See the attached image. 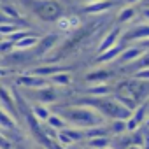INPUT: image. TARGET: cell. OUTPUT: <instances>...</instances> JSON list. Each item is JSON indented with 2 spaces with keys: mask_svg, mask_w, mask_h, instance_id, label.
Segmentation results:
<instances>
[{
  "mask_svg": "<svg viewBox=\"0 0 149 149\" xmlns=\"http://www.w3.org/2000/svg\"><path fill=\"white\" fill-rule=\"evenodd\" d=\"M140 14H142V18L149 23V6H147V7H144V9L140 11Z\"/></svg>",
  "mask_w": 149,
  "mask_h": 149,
  "instance_id": "83f0119b",
  "label": "cell"
},
{
  "mask_svg": "<svg viewBox=\"0 0 149 149\" xmlns=\"http://www.w3.org/2000/svg\"><path fill=\"white\" fill-rule=\"evenodd\" d=\"M40 37H42V35H39V33L26 35L25 39H21V40H18V42L14 44V51H32V49L39 44Z\"/></svg>",
  "mask_w": 149,
  "mask_h": 149,
  "instance_id": "9a60e30c",
  "label": "cell"
},
{
  "mask_svg": "<svg viewBox=\"0 0 149 149\" xmlns=\"http://www.w3.org/2000/svg\"><path fill=\"white\" fill-rule=\"evenodd\" d=\"M0 128L6 132H16L18 128V123L14 121V118L9 112H6L2 107H0Z\"/></svg>",
  "mask_w": 149,
  "mask_h": 149,
  "instance_id": "d6986e66",
  "label": "cell"
},
{
  "mask_svg": "<svg viewBox=\"0 0 149 149\" xmlns=\"http://www.w3.org/2000/svg\"><path fill=\"white\" fill-rule=\"evenodd\" d=\"M0 107H2L6 112H9L16 123H21L19 121V114H18V109H16V102H14V97H13V90L0 84Z\"/></svg>",
  "mask_w": 149,
  "mask_h": 149,
  "instance_id": "52a82bcc",
  "label": "cell"
},
{
  "mask_svg": "<svg viewBox=\"0 0 149 149\" xmlns=\"http://www.w3.org/2000/svg\"><path fill=\"white\" fill-rule=\"evenodd\" d=\"M18 2L40 23H56L65 14V9L58 0H18Z\"/></svg>",
  "mask_w": 149,
  "mask_h": 149,
  "instance_id": "7a4b0ae2",
  "label": "cell"
},
{
  "mask_svg": "<svg viewBox=\"0 0 149 149\" xmlns=\"http://www.w3.org/2000/svg\"><path fill=\"white\" fill-rule=\"evenodd\" d=\"M21 95L30 102V104H42V105H51L60 100V90L54 86H44L39 90H23Z\"/></svg>",
  "mask_w": 149,
  "mask_h": 149,
  "instance_id": "3957f363",
  "label": "cell"
},
{
  "mask_svg": "<svg viewBox=\"0 0 149 149\" xmlns=\"http://www.w3.org/2000/svg\"><path fill=\"white\" fill-rule=\"evenodd\" d=\"M114 76H116V72H111L109 68H95L84 76V81L90 84H104Z\"/></svg>",
  "mask_w": 149,
  "mask_h": 149,
  "instance_id": "7c38bea8",
  "label": "cell"
},
{
  "mask_svg": "<svg viewBox=\"0 0 149 149\" xmlns=\"http://www.w3.org/2000/svg\"><path fill=\"white\" fill-rule=\"evenodd\" d=\"M133 79H139V81H149V68H140L137 72L132 74Z\"/></svg>",
  "mask_w": 149,
  "mask_h": 149,
  "instance_id": "d4e9b609",
  "label": "cell"
},
{
  "mask_svg": "<svg viewBox=\"0 0 149 149\" xmlns=\"http://www.w3.org/2000/svg\"><path fill=\"white\" fill-rule=\"evenodd\" d=\"M126 149H142V147H137V146H128Z\"/></svg>",
  "mask_w": 149,
  "mask_h": 149,
  "instance_id": "4dcf8cb0",
  "label": "cell"
},
{
  "mask_svg": "<svg viewBox=\"0 0 149 149\" xmlns=\"http://www.w3.org/2000/svg\"><path fill=\"white\" fill-rule=\"evenodd\" d=\"M135 16H137V9H135L133 6H125V7L119 9V13L116 14V21H118L119 25L130 23V21L135 19Z\"/></svg>",
  "mask_w": 149,
  "mask_h": 149,
  "instance_id": "ac0fdd59",
  "label": "cell"
},
{
  "mask_svg": "<svg viewBox=\"0 0 149 149\" xmlns=\"http://www.w3.org/2000/svg\"><path fill=\"white\" fill-rule=\"evenodd\" d=\"M83 25V21H81V18L79 16H68V14H63L58 21H56V32L60 33V35H68V33H72L74 30H77L79 26Z\"/></svg>",
  "mask_w": 149,
  "mask_h": 149,
  "instance_id": "ba28073f",
  "label": "cell"
},
{
  "mask_svg": "<svg viewBox=\"0 0 149 149\" xmlns=\"http://www.w3.org/2000/svg\"><path fill=\"white\" fill-rule=\"evenodd\" d=\"M144 53H146V49H144V47H140L139 44H130V46H126V47H125V51L119 54V58H118L116 61H118V63H121V65H130V63L137 61Z\"/></svg>",
  "mask_w": 149,
  "mask_h": 149,
  "instance_id": "30bf717a",
  "label": "cell"
},
{
  "mask_svg": "<svg viewBox=\"0 0 149 149\" xmlns=\"http://www.w3.org/2000/svg\"><path fill=\"white\" fill-rule=\"evenodd\" d=\"M86 97H109L112 95V86L104 83V84H90L84 90Z\"/></svg>",
  "mask_w": 149,
  "mask_h": 149,
  "instance_id": "2e32d148",
  "label": "cell"
},
{
  "mask_svg": "<svg viewBox=\"0 0 149 149\" xmlns=\"http://www.w3.org/2000/svg\"><path fill=\"white\" fill-rule=\"evenodd\" d=\"M112 7H114V2H112V0H98V2H93V4H86L81 11H83L84 14L97 16V14H105V13H109Z\"/></svg>",
  "mask_w": 149,
  "mask_h": 149,
  "instance_id": "4fadbf2b",
  "label": "cell"
},
{
  "mask_svg": "<svg viewBox=\"0 0 149 149\" xmlns=\"http://www.w3.org/2000/svg\"><path fill=\"white\" fill-rule=\"evenodd\" d=\"M61 133L72 142V146H77V144H83L86 142V133L83 128H74V126H67L65 130H61Z\"/></svg>",
  "mask_w": 149,
  "mask_h": 149,
  "instance_id": "5bb4252c",
  "label": "cell"
},
{
  "mask_svg": "<svg viewBox=\"0 0 149 149\" xmlns=\"http://www.w3.org/2000/svg\"><path fill=\"white\" fill-rule=\"evenodd\" d=\"M46 125H47L49 128H53L54 132H61V130H65V128L68 126V125L65 123V119H63V118H60V116H58V114H54V112L47 118Z\"/></svg>",
  "mask_w": 149,
  "mask_h": 149,
  "instance_id": "7402d4cb",
  "label": "cell"
},
{
  "mask_svg": "<svg viewBox=\"0 0 149 149\" xmlns=\"http://www.w3.org/2000/svg\"><path fill=\"white\" fill-rule=\"evenodd\" d=\"M54 114H58L60 118L65 119V123L68 126L74 128H91V126H100L105 125L107 119L104 116H100L97 111L84 107V105H76V104H61L56 107Z\"/></svg>",
  "mask_w": 149,
  "mask_h": 149,
  "instance_id": "6da1fadb",
  "label": "cell"
},
{
  "mask_svg": "<svg viewBox=\"0 0 149 149\" xmlns=\"http://www.w3.org/2000/svg\"><path fill=\"white\" fill-rule=\"evenodd\" d=\"M35 149H47V147H44V146H35Z\"/></svg>",
  "mask_w": 149,
  "mask_h": 149,
  "instance_id": "d6a6232c",
  "label": "cell"
},
{
  "mask_svg": "<svg viewBox=\"0 0 149 149\" xmlns=\"http://www.w3.org/2000/svg\"><path fill=\"white\" fill-rule=\"evenodd\" d=\"M81 2H84V6H86V4H93V2H98V0H81Z\"/></svg>",
  "mask_w": 149,
  "mask_h": 149,
  "instance_id": "f546056e",
  "label": "cell"
},
{
  "mask_svg": "<svg viewBox=\"0 0 149 149\" xmlns=\"http://www.w3.org/2000/svg\"><path fill=\"white\" fill-rule=\"evenodd\" d=\"M61 39H63V35H60L58 32H49V33H46V35H42L40 37V40H39V44L32 49V60H37V58H46L60 42H61Z\"/></svg>",
  "mask_w": 149,
  "mask_h": 149,
  "instance_id": "277c9868",
  "label": "cell"
},
{
  "mask_svg": "<svg viewBox=\"0 0 149 149\" xmlns=\"http://www.w3.org/2000/svg\"><path fill=\"white\" fill-rule=\"evenodd\" d=\"M11 68H7V67H2L0 65V77H7V76H11Z\"/></svg>",
  "mask_w": 149,
  "mask_h": 149,
  "instance_id": "4316f807",
  "label": "cell"
},
{
  "mask_svg": "<svg viewBox=\"0 0 149 149\" xmlns=\"http://www.w3.org/2000/svg\"><path fill=\"white\" fill-rule=\"evenodd\" d=\"M149 39V23L144 21V23H139V25H132L128 26L126 30L123 28V33H121V42H125L126 46H130L132 42H142V40H147Z\"/></svg>",
  "mask_w": 149,
  "mask_h": 149,
  "instance_id": "5b68a950",
  "label": "cell"
},
{
  "mask_svg": "<svg viewBox=\"0 0 149 149\" xmlns=\"http://www.w3.org/2000/svg\"><path fill=\"white\" fill-rule=\"evenodd\" d=\"M144 126H149V116H147V119H146V123H144Z\"/></svg>",
  "mask_w": 149,
  "mask_h": 149,
  "instance_id": "1f68e13d",
  "label": "cell"
},
{
  "mask_svg": "<svg viewBox=\"0 0 149 149\" xmlns=\"http://www.w3.org/2000/svg\"><path fill=\"white\" fill-rule=\"evenodd\" d=\"M140 133H142V149H149V126H142Z\"/></svg>",
  "mask_w": 149,
  "mask_h": 149,
  "instance_id": "484cf974",
  "label": "cell"
},
{
  "mask_svg": "<svg viewBox=\"0 0 149 149\" xmlns=\"http://www.w3.org/2000/svg\"><path fill=\"white\" fill-rule=\"evenodd\" d=\"M111 137H119L126 133V121L125 119H112L111 123H107Z\"/></svg>",
  "mask_w": 149,
  "mask_h": 149,
  "instance_id": "ffe728a7",
  "label": "cell"
},
{
  "mask_svg": "<svg viewBox=\"0 0 149 149\" xmlns=\"http://www.w3.org/2000/svg\"><path fill=\"white\" fill-rule=\"evenodd\" d=\"M30 107H32V114H33V118H35L39 123H46L47 118L53 114V111H51L47 105H42V104H30Z\"/></svg>",
  "mask_w": 149,
  "mask_h": 149,
  "instance_id": "e0dca14e",
  "label": "cell"
},
{
  "mask_svg": "<svg viewBox=\"0 0 149 149\" xmlns=\"http://www.w3.org/2000/svg\"><path fill=\"white\" fill-rule=\"evenodd\" d=\"M125 2H126V6H135V4L142 2V0H125Z\"/></svg>",
  "mask_w": 149,
  "mask_h": 149,
  "instance_id": "f1b7e54d",
  "label": "cell"
},
{
  "mask_svg": "<svg viewBox=\"0 0 149 149\" xmlns=\"http://www.w3.org/2000/svg\"><path fill=\"white\" fill-rule=\"evenodd\" d=\"M121 33H123V28H121V26H114V28L107 30V33L100 39V42H98V46H97V53L100 54V53L111 49L112 46H116V44L119 42V39H121Z\"/></svg>",
  "mask_w": 149,
  "mask_h": 149,
  "instance_id": "9c48e42d",
  "label": "cell"
},
{
  "mask_svg": "<svg viewBox=\"0 0 149 149\" xmlns=\"http://www.w3.org/2000/svg\"><path fill=\"white\" fill-rule=\"evenodd\" d=\"M111 146V137H100V139H91L86 140V149H105Z\"/></svg>",
  "mask_w": 149,
  "mask_h": 149,
  "instance_id": "603a6c76",
  "label": "cell"
},
{
  "mask_svg": "<svg viewBox=\"0 0 149 149\" xmlns=\"http://www.w3.org/2000/svg\"><path fill=\"white\" fill-rule=\"evenodd\" d=\"M49 83L58 86V88H67V86L72 84V76L68 72H61V74H56V76L49 77Z\"/></svg>",
  "mask_w": 149,
  "mask_h": 149,
  "instance_id": "44dd1931",
  "label": "cell"
},
{
  "mask_svg": "<svg viewBox=\"0 0 149 149\" xmlns=\"http://www.w3.org/2000/svg\"><path fill=\"white\" fill-rule=\"evenodd\" d=\"M0 149H14L13 140L6 133H2V132H0Z\"/></svg>",
  "mask_w": 149,
  "mask_h": 149,
  "instance_id": "cb8c5ba5",
  "label": "cell"
},
{
  "mask_svg": "<svg viewBox=\"0 0 149 149\" xmlns=\"http://www.w3.org/2000/svg\"><path fill=\"white\" fill-rule=\"evenodd\" d=\"M0 39H2V37H0Z\"/></svg>",
  "mask_w": 149,
  "mask_h": 149,
  "instance_id": "d590c367",
  "label": "cell"
},
{
  "mask_svg": "<svg viewBox=\"0 0 149 149\" xmlns=\"http://www.w3.org/2000/svg\"><path fill=\"white\" fill-rule=\"evenodd\" d=\"M14 84H16V88H21V90H39V88L49 86L51 83H49V79L21 72V74H18V76L14 77Z\"/></svg>",
  "mask_w": 149,
  "mask_h": 149,
  "instance_id": "8992f818",
  "label": "cell"
},
{
  "mask_svg": "<svg viewBox=\"0 0 149 149\" xmlns=\"http://www.w3.org/2000/svg\"><path fill=\"white\" fill-rule=\"evenodd\" d=\"M125 47H126V44L125 42H118L116 46H112L111 49H107V51H104V53H100L97 58H95V63L97 65H105V63H111V61H116L118 58H119V54L125 51Z\"/></svg>",
  "mask_w": 149,
  "mask_h": 149,
  "instance_id": "8fae6325",
  "label": "cell"
},
{
  "mask_svg": "<svg viewBox=\"0 0 149 149\" xmlns=\"http://www.w3.org/2000/svg\"><path fill=\"white\" fill-rule=\"evenodd\" d=\"M147 105H149V100H147Z\"/></svg>",
  "mask_w": 149,
  "mask_h": 149,
  "instance_id": "e575fe53",
  "label": "cell"
},
{
  "mask_svg": "<svg viewBox=\"0 0 149 149\" xmlns=\"http://www.w3.org/2000/svg\"><path fill=\"white\" fill-rule=\"evenodd\" d=\"M105 149H114V147H111V146H109V147H105Z\"/></svg>",
  "mask_w": 149,
  "mask_h": 149,
  "instance_id": "836d02e7",
  "label": "cell"
}]
</instances>
